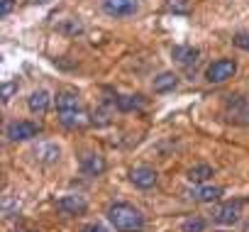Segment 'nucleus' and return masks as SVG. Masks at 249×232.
<instances>
[{
	"label": "nucleus",
	"mask_w": 249,
	"mask_h": 232,
	"mask_svg": "<svg viewBox=\"0 0 249 232\" xmlns=\"http://www.w3.org/2000/svg\"><path fill=\"white\" fill-rule=\"evenodd\" d=\"M59 123H61L66 130H83V127H88V125L93 123V118H90L86 110L73 107V110H61V112H59Z\"/></svg>",
	"instance_id": "423d86ee"
},
{
	"label": "nucleus",
	"mask_w": 249,
	"mask_h": 232,
	"mask_svg": "<svg viewBox=\"0 0 249 232\" xmlns=\"http://www.w3.org/2000/svg\"><path fill=\"white\" fill-rule=\"evenodd\" d=\"M225 112H227V120L234 123V125H249V103L247 98L242 95H234L227 100L225 105Z\"/></svg>",
	"instance_id": "39448f33"
},
{
	"label": "nucleus",
	"mask_w": 249,
	"mask_h": 232,
	"mask_svg": "<svg viewBox=\"0 0 249 232\" xmlns=\"http://www.w3.org/2000/svg\"><path fill=\"white\" fill-rule=\"evenodd\" d=\"M234 47H239L242 52H249V32H239V35H234Z\"/></svg>",
	"instance_id": "5701e85b"
},
{
	"label": "nucleus",
	"mask_w": 249,
	"mask_h": 232,
	"mask_svg": "<svg viewBox=\"0 0 249 232\" xmlns=\"http://www.w3.org/2000/svg\"><path fill=\"white\" fill-rule=\"evenodd\" d=\"M13 5H15V0H0V15L8 18L10 10H13Z\"/></svg>",
	"instance_id": "b1692460"
},
{
	"label": "nucleus",
	"mask_w": 249,
	"mask_h": 232,
	"mask_svg": "<svg viewBox=\"0 0 249 232\" xmlns=\"http://www.w3.org/2000/svg\"><path fill=\"white\" fill-rule=\"evenodd\" d=\"M54 103H56V110L61 112V110H73V107H78L81 98H78L76 90H69V88H66V90H59V93H56Z\"/></svg>",
	"instance_id": "2eb2a0df"
},
{
	"label": "nucleus",
	"mask_w": 249,
	"mask_h": 232,
	"mask_svg": "<svg viewBox=\"0 0 249 232\" xmlns=\"http://www.w3.org/2000/svg\"><path fill=\"white\" fill-rule=\"evenodd\" d=\"M103 10L110 18H117V20L132 18L140 10V0H103Z\"/></svg>",
	"instance_id": "20e7f679"
},
{
	"label": "nucleus",
	"mask_w": 249,
	"mask_h": 232,
	"mask_svg": "<svg viewBox=\"0 0 249 232\" xmlns=\"http://www.w3.org/2000/svg\"><path fill=\"white\" fill-rule=\"evenodd\" d=\"M59 30H61V32H66V35H81V32H83V25H81V22H76V20H69V22H64Z\"/></svg>",
	"instance_id": "4be33fe9"
},
{
	"label": "nucleus",
	"mask_w": 249,
	"mask_h": 232,
	"mask_svg": "<svg viewBox=\"0 0 249 232\" xmlns=\"http://www.w3.org/2000/svg\"><path fill=\"white\" fill-rule=\"evenodd\" d=\"M239 215H242V200H230V203H222V205L215 208L213 220H215L217 225L230 227V225H234V222L239 220Z\"/></svg>",
	"instance_id": "0eeeda50"
},
{
	"label": "nucleus",
	"mask_w": 249,
	"mask_h": 232,
	"mask_svg": "<svg viewBox=\"0 0 249 232\" xmlns=\"http://www.w3.org/2000/svg\"><path fill=\"white\" fill-rule=\"evenodd\" d=\"M205 227H208V222H205L203 217H198V215L186 217V220L181 222V232H203Z\"/></svg>",
	"instance_id": "6ab92c4d"
},
{
	"label": "nucleus",
	"mask_w": 249,
	"mask_h": 232,
	"mask_svg": "<svg viewBox=\"0 0 249 232\" xmlns=\"http://www.w3.org/2000/svg\"><path fill=\"white\" fill-rule=\"evenodd\" d=\"M35 159L42 161V164H56L61 159V149L54 142H39L35 147Z\"/></svg>",
	"instance_id": "9b49d317"
},
{
	"label": "nucleus",
	"mask_w": 249,
	"mask_h": 232,
	"mask_svg": "<svg viewBox=\"0 0 249 232\" xmlns=\"http://www.w3.org/2000/svg\"><path fill=\"white\" fill-rule=\"evenodd\" d=\"M52 95H49V90H35L30 98H27V107H30V112H35V115H44L47 110H49V105H52Z\"/></svg>",
	"instance_id": "f8f14e48"
},
{
	"label": "nucleus",
	"mask_w": 249,
	"mask_h": 232,
	"mask_svg": "<svg viewBox=\"0 0 249 232\" xmlns=\"http://www.w3.org/2000/svg\"><path fill=\"white\" fill-rule=\"evenodd\" d=\"M39 132H42V125L32 120H15L5 127V137L10 142H27V140H35Z\"/></svg>",
	"instance_id": "f03ea898"
},
{
	"label": "nucleus",
	"mask_w": 249,
	"mask_h": 232,
	"mask_svg": "<svg viewBox=\"0 0 249 232\" xmlns=\"http://www.w3.org/2000/svg\"><path fill=\"white\" fill-rule=\"evenodd\" d=\"M178 86V76L174 71H164L154 78V93H169Z\"/></svg>",
	"instance_id": "f3484780"
},
{
	"label": "nucleus",
	"mask_w": 249,
	"mask_h": 232,
	"mask_svg": "<svg viewBox=\"0 0 249 232\" xmlns=\"http://www.w3.org/2000/svg\"><path fill=\"white\" fill-rule=\"evenodd\" d=\"M130 181H132L137 188L147 191V188H154V186H157L159 174H157L152 166H135V169L130 171Z\"/></svg>",
	"instance_id": "1a4fd4ad"
},
{
	"label": "nucleus",
	"mask_w": 249,
	"mask_h": 232,
	"mask_svg": "<svg viewBox=\"0 0 249 232\" xmlns=\"http://www.w3.org/2000/svg\"><path fill=\"white\" fill-rule=\"evenodd\" d=\"M115 103H117V110H122V112H130V110H137L144 105L142 95H120Z\"/></svg>",
	"instance_id": "a211bd4d"
},
{
	"label": "nucleus",
	"mask_w": 249,
	"mask_h": 232,
	"mask_svg": "<svg viewBox=\"0 0 249 232\" xmlns=\"http://www.w3.org/2000/svg\"><path fill=\"white\" fill-rule=\"evenodd\" d=\"M244 232H249V222H247V225H244Z\"/></svg>",
	"instance_id": "a878e982"
},
{
	"label": "nucleus",
	"mask_w": 249,
	"mask_h": 232,
	"mask_svg": "<svg viewBox=\"0 0 249 232\" xmlns=\"http://www.w3.org/2000/svg\"><path fill=\"white\" fill-rule=\"evenodd\" d=\"M56 210L64 215H83L88 210V200L78 193H69V196L56 198Z\"/></svg>",
	"instance_id": "6e6552de"
},
{
	"label": "nucleus",
	"mask_w": 249,
	"mask_h": 232,
	"mask_svg": "<svg viewBox=\"0 0 249 232\" xmlns=\"http://www.w3.org/2000/svg\"><path fill=\"white\" fill-rule=\"evenodd\" d=\"M217 232H227V230H217Z\"/></svg>",
	"instance_id": "bb28decb"
},
{
	"label": "nucleus",
	"mask_w": 249,
	"mask_h": 232,
	"mask_svg": "<svg viewBox=\"0 0 249 232\" xmlns=\"http://www.w3.org/2000/svg\"><path fill=\"white\" fill-rule=\"evenodd\" d=\"M105 169H107V161L100 154L90 152V154H86L81 159V174L83 176H100V174H105Z\"/></svg>",
	"instance_id": "9d476101"
},
{
	"label": "nucleus",
	"mask_w": 249,
	"mask_h": 232,
	"mask_svg": "<svg viewBox=\"0 0 249 232\" xmlns=\"http://www.w3.org/2000/svg\"><path fill=\"white\" fill-rule=\"evenodd\" d=\"M171 56H174L181 66H191V64H196V61H198L200 52H198V49H193V47H174V49H171Z\"/></svg>",
	"instance_id": "dca6fc26"
},
{
	"label": "nucleus",
	"mask_w": 249,
	"mask_h": 232,
	"mask_svg": "<svg viewBox=\"0 0 249 232\" xmlns=\"http://www.w3.org/2000/svg\"><path fill=\"white\" fill-rule=\"evenodd\" d=\"M81 232H110V230H107V227H103V225H98V222H90V225L81 227Z\"/></svg>",
	"instance_id": "393cba45"
},
{
	"label": "nucleus",
	"mask_w": 249,
	"mask_h": 232,
	"mask_svg": "<svg viewBox=\"0 0 249 232\" xmlns=\"http://www.w3.org/2000/svg\"><path fill=\"white\" fill-rule=\"evenodd\" d=\"M237 73V61L234 59H215L208 69H205V78L210 83H225Z\"/></svg>",
	"instance_id": "7ed1b4c3"
},
{
	"label": "nucleus",
	"mask_w": 249,
	"mask_h": 232,
	"mask_svg": "<svg viewBox=\"0 0 249 232\" xmlns=\"http://www.w3.org/2000/svg\"><path fill=\"white\" fill-rule=\"evenodd\" d=\"M166 10L174 15H188L191 13V0H166Z\"/></svg>",
	"instance_id": "aec40b11"
},
{
	"label": "nucleus",
	"mask_w": 249,
	"mask_h": 232,
	"mask_svg": "<svg viewBox=\"0 0 249 232\" xmlns=\"http://www.w3.org/2000/svg\"><path fill=\"white\" fill-rule=\"evenodd\" d=\"M105 217L117 232H140V230H144L142 210H137L130 203H112L105 210Z\"/></svg>",
	"instance_id": "f257e3e1"
},
{
	"label": "nucleus",
	"mask_w": 249,
	"mask_h": 232,
	"mask_svg": "<svg viewBox=\"0 0 249 232\" xmlns=\"http://www.w3.org/2000/svg\"><path fill=\"white\" fill-rule=\"evenodd\" d=\"M220 196H222V188L220 186H213V183H203V186H198V188L191 191V198L198 200V203H213Z\"/></svg>",
	"instance_id": "4468645a"
},
{
	"label": "nucleus",
	"mask_w": 249,
	"mask_h": 232,
	"mask_svg": "<svg viewBox=\"0 0 249 232\" xmlns=\"http://www.w3.org/2000/svg\"><path fill=\"white\" fill-rule=\"evenodd\" d=\"M18 90H20V83H18V81H8V83H3V105H8Z\"/></svg>",
	"instance_id": "412c9836"
},
{
	"label": "nucleus",
	"mask_w": 249,
	"mask_h": 232,
	"mask_svg": "<svg viewBox=\"0 0 249 232\" xmlns=\"http://www.w3.org/2000/svg\"><path fill=\"white\" fill-rule=\"evenodd\" d=\"M213 176H215V171H213V166H210V164H196V166H191V169H188V174H186L188 183H196V186L208 183Z\"/></svg>",
	"instance_id": "ddd939ff"
}]
</instances>
